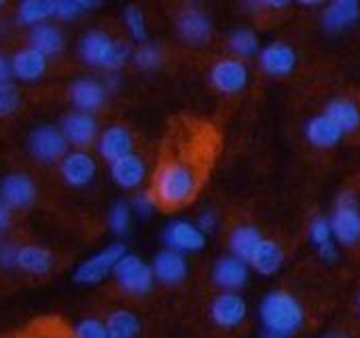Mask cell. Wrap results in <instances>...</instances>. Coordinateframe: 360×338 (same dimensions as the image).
Instances as JSON below:
<instances>
[{
    "label": "cell",
    "instance_id": "cell-29",
    "mask_svg": "<svg viewBox=\"0 0 360 338\" xmlns=\"http://www.w3.org/2000/svg\"><path fill=\"white\" fill-rule=\"evenodd\" d=\"M261 241L263 239H261V235H259L257 229H252V227H240V229H236L231 233L229 248H231V252H233L236 258H240L242 262H250V258H252V254H255V250L259 248Z\"/></svg>",
    "mask_w": 360,
    "mask_h": 338
},
{
    "label": "cell",
    "instance_id": "cell-32",
    "mask_svg": "<svg viewBox=\"0 0 360 338\" xmlns=\"http://www.w3.org/2000/svg\"><path fill=\"white\" fill-rule=\"evenodd\" d=\"M229 47H231L233 53L248 58V55L257 53V49H259V39H257V34L250 32V30H236V32H231V36H229Z\"/></svg>",
    "mask_w": 360,
    "mask_h": 338
},
{
    "label": "cell",
    "instance_id": "cell-28",
    "mask_svg": "<svg viewBox=\"0 0 360 338\" xmlns=\"http://www.w3.org/2000/svg\"><path fill=\"white\" fill-rule=\"evenodd\" d=\"M330 121H335L339 125L341 131H354L360 127V110L354 102L349 100H333L328 106H326V112H324Z\"/></svg>",
    "mask_w": 360,
    "mask_h": 338
},
{
    "label": "cell",
    "instance_id": "cell-19",
    "mask_svg": "<svg viewBox=\"0 0 360 338\" xmlns=\"http://www.w3.org/2000/svg\"><path fill=\"white\" fill-rule=\"evenodd\" d=\"M11 70L22 81H39L47 70V58L32 47L20 49L11 60Z\"/></svg>",
    "mask_w": 360,
    "mask_h": 338
},
{
    "label": "cell",
    "instance_id": "cell-10",
    "mask_svg": "<svg viewBox=\"0 0 360 338\" xmlns=\"http://www.w3.org/2000/svg\"><path fill=\"white\" fill-rule=\"evenodd\" d=\"M248 81V70L240 60H221L210 70V83L221 93H238Z\"/></svg>",
    "mask_w": 360,
    "mask_h": 338
},
{
    "label": "cell",
    "instance_id": "cell-6",
    "mask_svg": "<svg viewBox=\"0 0 360 338\" xmlns=\"http://www.w3.org/2000/svg\"><path fill=\"white\" fill-rule=\"evenodd\" d=\"M115 275L119 285L134 296L146 294L153 285V271L136 256H123L117 266H115Z\"/></svg>",
    "mask_w": 360,
    "mask_h": 338
},
{
    "label": "cell",
    "instance_id": "cell-49",
    "mask_svg": "<svg viewBox=\"0 0 360 338\" xmlns=\"http://www.w3.org/2000/svg\"><path fill=\"white\" fill-rule=\"evenodd\" d=\"M0 7H3V3H0Z\"/></svg>",
    "mask_w": 360,
    "mask_h": 338
},
{
    "label": "cell",
    "instance_id": "cell-21",
    "mask_svg": "<svg viewBox=\"0 0 360 338\" xmlns=\"http://www.w3.org/2000/svg\"><path fill=\"white\" fill-rule=\"evenodd\" d=\"M153 275H155L161 283H167V285L180 283V281L185 279V275H187V262H185V258L180 256L178 252L165 250V252H161V254L155 258Z\"/></svg>",
    "mask_w": 360,
    "mask_h": 338
},
{
    "label": "cell",
    "instance_id": "cell-26",
    "mask_svg": "<svg viewBox=\"0 0 360 338\" xmlns=\"http://www.w3.org/2000/svg\"><path fill=\"white\" fill-rule=\"evenodd\" d=\"M282 258H284L282 248L276 241L263 239L259 243V248L255 250V254H252V258H250L248 264L255 271H259L261 275H274L282 266Z\"/></svg>",
    "mask_w": 360,
    "mask_h": 338
},
{
    "label": "cell",
    "instance_id": "cell-3",
    "mask_svg": "<svg viewBox=\"0 0 360 338\" xmlns=\"http://www.w3.org/2000/svg\"><path fill=\"white\" fill-rule=\"evenodd\" d=\"M79 53L85 64L96 66V68H106V70H117L125 64L129 58V47L125 43L112 41L104 32H87L81 39Z\"/></svg>",
    "mask_w": 360,
    "mask_h": 338
},
{
    "label": "cell",
    "instance_id": "cell-39",
    "mask_svg": "<svg viewBox=\"0 0 360 338\" xmlns=\"http://www.w3.org/2000/svg\"><path fill=\"white\" fill-rule=\"evenodd\" d=\"M125 24H127V28H129V32H131V36L134 39H144L146 36V26H144V15H142V11L140 9H136V7H129L127 11H125Z\"/></svg>",
    "mask_w": 360,
    "mask_h": 338
},
{
    "label": "cell",
    "instance_id": "cell-7",
    "mask_svg": "<svg viewBox=\"0 0 360 338\" xmlns=\"http://www.w3.org/2000/svg\"><path fill=\"white\" fill-rule=\"evenodd\" d=\"M37 199V187L26 174H11L0 182V201L9 210H26Z\"/></svg>",
    "mask_w": 360,
    "mask_h": 338
},
{
    "label": "cell",
    "instance_id": "cell-36",
    "mask_svg": "<svg viewBox=\"0 0 360 338\" xmlns=\"http://www.w3.org/2000/svg\"><path fill=\"white\" fill-rule=\"evenodd\" d=\"M134 62H136V66H138V68H142V70H150V68L159 66L161 55H159L157 47H153V45H144V47H140V49L134 53Z\"/></svg>",
    "mask_w": 360,
    "mask_h": 338
},
{
    "label": "cell",
    "instance_id": "cell-43",
    "mask_svg": "<svg viewBox=\"0 0 360 338\" xmlns=\"http://www.w3.org/2000/svg\"><path fill=\"white\" fill-rule=\"evenodd\" d=\"M11 224V210L0 201V233H5Z\"/></svg>",
    "mask_w": 360,
    "mask_h": 338
},
{
    "label": "cell",
    "instance_id": "cell-35",
    "mask_svg": "<svg viewBox=\"0 0 360 338\" xmlns=\"http://www.w3.org/2000/svg\"><path fill=\"white\" fill-rule=\"evenodd\" d=\"M108 224H110L112 233L123 235V233L129 229V208H127L125 203H117V205L110 210Z\"/></svg>",
    "mask_w": 360,
    "mask_h": 338
},
{
    "label": "cell",
    "instance_id": "cell-15",
    "mask_svg": "<svg viewBox=\"0 0 360 338\" xmlns=\"http://www.w3.org/2000/svg\"><path fill=\"white\" fill-rule=\"evenodd\" d=\"M62 133L66 135V140L79 148L89 146L96 135H98V125L96 119L87 112H72L66 114L62 121Z\"/></svg>",
    "mask_w": 360,
    "mask_h": 338
},
{
    "label": "cell",
    "instance_id": "cell-4",
    "mask_svg": "<svg viewBox=\"0 0 360 338\" xmlns=\"http://www.w3.org/2000/svg\"><path fill=\"white\" fill-rule=\"evenodd\" d=\"M330 227H333V235H337L341 243L354 245L360 241V210L352 195H343L337 201Z\"/></svg>",
    "mask_w": 360,
    "mask_h": 338
},
{
    "label": "cell",
    "instance_id": "cell-18",
    "mask_svg": "<svg viewBox=\"0 0 360 338\" xmlns=\"http://www.w3.org/2000/svg\"><path fill=\"white\" fill-rule=\"evenodd\" d=\"M295 51L284 43H274L261 51V68L271 76H284L295 68Z\"/></svg>",
    "mask_w": 360,
    "mask_h": 338
},
{
    "label": "cell",
    "instance_id": "cell-17",
    "mask_svg": "<svg viewBox=\"0 0 360 338\" xmlns=\"http://www.w3.org/2000/svg\"><path fill=\"white\" fill-rule=\"evenodd\" d=\"M165 241L174 252H195L202 250L206 239L204 233L189 222H174L165 231Z\"/></svg>",
    "mask_w": 360,
    "mask_h": 338
},
{
    "label": "cell",
    "instance_id": "cell-13",
    "mask_svg": "<svg viewBox=\"0 0 360 338\" xmlns=\"http://www.w3.org/2000/svg\"><path fill=\"white\" fill-rule=\"evenodd\" d=\"M3 338H75V330L62 317H39L24 330Z\"/></svg>",
    "mask_w": 360,
    "mask_h": 338
},
{
    "label": "cell",
    "instance_id": "cell-38",
    "mask_svg": "<svg viewBox=\"0 0 360 338\" xmlns=\"http://www.w3.org/2000/svg\"><path fill=\"white\" fill-rule=\"evenodd\" d=\"M96 3H56V18L60 20H72L81 15V11L96 9Z\"/></svg>",
    "mask_w": 360,
    "mask_h": 338
},
{
    "label": "cell",
    "instance_id": "cell-46",
    "mask_svg": "<svg viewBox=\"0 0 360 338\" xmlns=\"http://www.w3.org/2000/svg\"><path fill=\"white\" fill-rule=\"evenodd\" d=\"M261 338H290V336H284V334H278V332H269V330H265Z\"/></svg>",
    "mask_w": 360,
    "mask_h": 338
},
{
    "label": "cell",
    "instance_id": "cell-24",
    "mask_svg": "<svg viewBox=\"0 0 360 338\" xmlns=\"http://www.w3.org/2000/svg\"><path fill=\"white\" fill-rule=\"evenodd\" d=\"M307 140L316 146V148H330L335 146L343 131L339 129V125L335 121H330L326 114H320V116H314L309 123H307Z\"/></svg>",
    "mask_w": 360,
    "mask_h": 338
},
{
    "label": "cell",
    "instance_id": "cell-16",
    "mask_svg": "<svg viewBox=\"0 0 360 338\" xmlns=\"http://www.w3.org/2000/svg\"><path fill=\"white\" fill-rule=\"evenodd\" d=\"M212 279L219 288L227 290V292H236L240 290L246 279H248V269H246V262H242L240 258L236 256H227V258H221L217 264H214V271H212Z\"/></svg>",
    "mask_w": 360,
    "mask_h": 338
},
{
    "label": "cell",
    "instance_id": "cell-9",
    "mask_svg": "<svg viewBox=\"0 0 360 338\" xmlns=\"http://www.w3.org/2000/svg\"><path fill=\"white\" fill-rule=\"evenodd\" d=\"M60 174L66 184H70L75 189H83L96 176V161L91 158V154H87L83 150L70 152L60 163Z\"/></svg>",
    "mask_w": 360,
    "mask_h": 338
},
{
    "label": "cell",
    "instance_id": "cell-37",
    "mask_svg": "<svg viewBox=\"0 0 360 338\" xmlns=\"http://www.w3.org/2000/svg\"><path fill=\"white\" fill-rule=\"evenodd\" d=\"M309 237L311 241L320 248V245H326L330 243V237H333V227L326 218H316L309 227Z\"/></svg>",
    "mask_w": 360,
    "mask_h": 338
},
{
    "label": "cell",
    "instance_id": "cell-1",
    "mask_svg": "<svg viewBox=\"0 0 360 338\" xmlns=\"http://www.w3.org/2000/svg\"><path fill=\"white\" fill-rule=\"evenodd\" d=\"M221 152V133L214 123L195 114L172 116L157 154L150 195L161 212L191 205L206 187Z\"/></svg>",
    "mask_w": 360,
    "mask_h": 338
},
{
    "label": "cell",
    "instance_id": "cell-41",
    "mask_svg": "<svg viewBox=\"0 0 360 338\" xmlns=\"http://www.w3.org/2000/svg\"><path fill=\"white\" fill-rule=\"evenodd\" d=\"M134 205H136V210H138L140 214H150L153 210H157V203H155V199H153L150 191H144V193L136 195Z\"/></svg>",
    "mask_w": 360,
    "mask_h": 338
},
{
    "label": "cell",
    "instance_id": "cell-31",
    "mask_svg": "<svg viewBox=\"0 0 360 338\" xmlns=\"http://www.w3.org/2000/svg\"><path fill=\"white\" fill-rule=\"evenodd\" d=\"M20 22L26 26H41L47 18L56 15V3H41V0H28L20 5Z\"/></svg>",
    "mask_w": 360,
    "mask_h": 338
},
{
    "label": "cell",
    "instance_id": "cell-33",
    "mask_svg": "<svg viewBox=\"0 0 360 338\" xmlns=\"http://www.w3.org/2000/svg\"><path fill=\"white\" fill-rule=\"evenodd\" d=\"M75 338H108L106 323L96 317H87L75 327Z\"/></svg>",
    "mask_w": 360,
    "mask_h": 338
},
{
    "label": "cell",
    "instance_id": "cell-48",
    "mask_svg": "<svg viewBox=\"0 0 360 338\" xmlns=\"http://www.w3.org/2000/svg\"><path fill=\"white\" fill-rule=\"evenodd\" d=\"M358 304H360V298H358Z\"/></svg>",
    "mask_w": 360,
    "mask_h": 338
},
{
    "label": "cell",
    "instance_id": "cell-2",
    "mask_svg": "<svg viewBox=\"0 0 360 338\" xmlns=\"http://www.w3.org/2000/svg\"><path fill=\"white\" fill-rule=\"evenodd\" d=\"M261 321L265 330L290 336L303 325V309L288 292H271L261 302Z\"/></svg>",
    "mask_w": 360,
    "mask_h": 338
},
{
    "label": "cell",
    "instance_id": "cell-42",
    "mask_svg": "<svg viewBox=\"0 0 360 338\" xmlns=\"http://www.w3.org/2000/svg\"><path fill=\"white\" fill-rule=\"evenodd\" d=\"M11 74H13V70H11V62H9L3 53H0V85H3V83H9Z\"/></svg>",
    "mask_w": 360,
    "mask_h": 338
},
{
    "label": "cell",
    "instance_id": "cell-11",
    "mask_svg": "<svg viewBox=\"0 0 360 338\" xmlns=\"http://www.w3.org/2000/svg\"><path fill=\"white\" fill-rule=\"evenodd\" d=\"M210 317L221 327H238L246 319V302L236 292H225L212 300Z\"/></svg>",
    "mask_w": 360,
    "mask_h": 338
},
{
    "label": "cell",
    "instance_id": "cell-12",
    "mask_svg": "<svg viewBox=\"0 0 360 338\" xmlns=\"http://www.w3.org/2000/svg\"><path fill=\"white\" fill-rule=\"evenodd\" d=\"M98 150H100V154L106 161L115 163V161L131 154V150H134V137H131V133L125 127L112 125V127H108V129H104L100 133Z\"/></svg>",
    "mask_w": 360,
    "mask_h": 338
},
{
    "label": "cell",
    "instance_id": "cell-22",
    "mask_svg": "<svg viewBox=\"0 0 360 338\" xmlns=\"http://www.w3.org/2000/svg\"><path fill=\"white\" fill-rule=\"evenodd\" d=\"M176 26H178L180 36H183L191 45L206 43L208 36H210V32H212L210 20L202 11H185V13H180Z\"/></svg>",
    "mask_w": 360,
    "mask_h": 338
},
{
    "label": "cell",
    "instance_id": "cell-27",
    "mask_svg": "<svg viewBox=\"0 0 360 338\" xmlns=\"http://www.w3.org/2000/svg\"><path fill=\"white\" fill-rule=\"evenodd\" d=\"M104 323L108 330V338H138L140 336V319L131 311H125V309L112 311Z\"/></svg>",
    "mask_w": 360,
    "mask_h": 338
},
{
    "label": "cell",
    "instance_id": "cell-25",
    "mask_svg": "<svg viewBox=\"0 0 360 338\" xmlns=\"http://www.w3.org/2000/svg\"><path fill=\"white\" fill-rule=\"evenodd\" d=\"M30 47L43 53L45 58L58 55L64 49V34L56 26H49V24L34 26L30 32Z\"/></svg>",
    "mask_w": 360,
    "mask_h": 338
},
{
    "label": "cell",
    "instance_id": "cell-14",
    "mask_svg": "<svg viewBox=\"0 0 360 338\" xmlns=\"http://www.w3.org/2000/svg\"><path fill=\"white\" fill-rule=\"evenodd\" d=\"M70 100L79 108V112H96L104 106L106 102V89L100 81L94 79H81L72 83L70 87Z\"/></svg>",
    "mask_w": 360,
    "mask_h": 338
},
{
    "label": "cell",
    "instance_id": "cell-5",
    "mask_svg": "<svg viewBox=\"0 0 360 338\" xmlns=\"http://www.w3.org/2000/svg\"><path fill=\"white\" fill-rule=\"evenodd\" d=\"M28 148L34 158H39L43 163H53V161L66 156L68 140L62 133V129L45 125V127H39L37 131H32Z\"/></svg>",
    "mask_w": 360,
    "mask_h": 338
},
{
    "label": "cell",
    "instance_id": "cell-30",
    "mask_svg": "<svg viewBox=\"0 0 360 338\" xmlns=\"http://www.w3.org/2000/svg\"><path fill=\"white\" fill-rule=\"evenodd\" d=\"M356 20H358V3H352V0H341V3H333L324 11V26L330 32L343 30V28L352 26Z\"/></svg>",
    "mask_w": 360,
    "mask_h": 338
},
{
    "label": "cell",
    "instance_id": "cell-45",
    "mask_svg": "<svg viewBox=\"0 0 360 338\" xmlns=\"http://www.w3.org/2000/svg\"><path fill=\"white\" fill-rule=\"evenodd\" d=\"M212 224H214L212 216H210V214H204V216H202V220H200V227H198V229H200L202 233H206V231H210V229H212Z\"/></svg>",
    "mask_w": 360,
    "mask_h": 338
},
{
    "label": "cell",
    "instance_id": "cell-34",
    "mask_svg": "<svg viewBox=\"0 0 360 338\" xmlns=\"http://www.w3.org/2000/svg\"><path fill=\"white\" fill-rule=\"evenodd\" d=\"M20 106V91L11 83L0 85V116H9Z\"/></svg>",
    "mask_w": 360,
    "mask_h": 338
},
{
    "label": "cell",
    "instance_id": "cell-44",
    "mask_svg": "<svg viewBox=\"0 0 360 338\" xmlns=\"http://www.w3.org/2000/svg\"><path fill=\"white\" fill-rule=\"evenodd\" d=\"M320 256L324 260H335L337 258V252H335V245L333 243H326V245H320Z\"/></svg>",
    "mask_w": 360,
    "mask_h": 338
},
{
    "label": "cell",
    "instance_id": "cell-23",
    "mask_svg": "<svg viewBox=\"0 0 360 338\" xmlns=\"http://www.w3.org/2000/svg\"><path fill=\"white\" fill-rule=\"evenodd\" d=\"M18 269L30 275H47L53 269V254L41 245H24L18 250Z\"/></svg>",
    "mask_w": 360,
    "mask_h": 338
},
{
    "label": "cell",
    "instance_id": "cell-40",
    "mask_svg": "<svg viewBox=\"0 0 360 338\" xmlns=\"http://www.w3.org/2000/svg\"><path fill=\"white\" fill-rule=\"evenodd\" d=\"M18 250L11 243H3L0 245V266L3 269H15L18 266Z\"/></svg>",
    "mask_w": 360,
    "mask_h": 338
},
{
    "label": "cell",
    "instance_id": "cell-8",
    "mask_svg": "<svg viewBox=\"0 0 360 338\" xmlns=\"http://www.w3.org/2000/svg\"><path fill=\"white\" fill-rule=\"evenodd\" d=\"M125 256V248L121 243L108 245L106 250H102L98 256L89 258L85 264H81V269L77 271L75 279L79 283H98L102 281L110 271H115L117 262Z\"/></svg>",
    "mask_w": 360,
    "mask_h": 338
},
{
    "label": "cell",
    "instance_id": "cell-47",
    "mask_svg": "<svg viewBox=\"0 0 360 338\" xmlns=\"http://www.w3.org/2000/svg\"><path fill=\"white\" fill-rule=\"evenodd\" d=\"M326 338H345V336H341V334H330V336H326Z\"/></svg>",
    "mask_w": 360,
    "mask_h": 338
},
{
    "label": "cell",
    "instance_id": "cell-20",
    "mask_svg": "<svg viewBox=\"0 0 360 338\" xmlns=\"http://www.w3.org/2000/svg\"><path fill=\"white\" fill-rule=\"evenodd\" d=\"M110 174H112V180L121 189H136L144 180V161L131 152V154L110 163Z\"/></svg>",
    "mask_w": 360,
    "mask_h": 338
}]
</instances>
